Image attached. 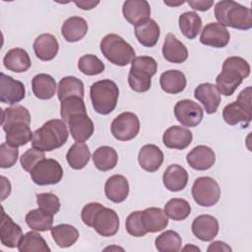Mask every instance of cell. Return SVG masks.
I'll list each match as a JSON object with an SVG mask.
<instances>
[{
  "mask_svg": "<svg viewBox=\"0 0 252 252\" xmlns=\"http://www.w3.org/2000/svg\"><path fill=\"white\" fill-rule=\"evenodd\" d=\"M250 74V65L242 57L231 56L224 60L221 72L216 79V88L220 94L230 96Z\"/></svg>",
  "mask_w": 252,
  "mask_h": 252,
  "instance_id": "obj_1",
  "label": "cell"
},
{
  "mask_svg": "<svg viewBox=\"0 0 252 252\" xmlns=\"http://www.w3.org/2000/svg\"><path fill=\"white\" fill-rule=\"evenodd\" d=\"M68 137L66 123L60 119H51L33 132L32 146L42 152H51L62 147Z\"/></svg>",
  "mask_w": 252,
  "mask_h": 252,
  "instance_id": "obj_2",
  "label": "cell"
},
{
  "mask_svg": "<svg viewBox=\"0 0 252 252\" xmlns=\"http://www.w3.org/2000/svg\"><path fill=\"white\" fill-rule=\"evenodd\" d=\"M215 17L219 24L223 27L242 31L252 28L251 10L234 1H219L215 6Z\"/></svg>",
  "mask_w": 252,
  "mask_h": 252,
  "instance_id": "obj_3",
  "label": "cell"
},
{
  "mask_svg": "<svg viewBox=\"0 0 252 252\" xmlns=\"http://www.w3.org/2000/svg\"><path fill=\"white\" fill-rule=\"evenodd\" d=\"M90 96L94 109L99 114L107 115L116 107L119 90L115 82L100 80L91 86Z\"/></svg>",
  "mask_w": 252,
  "mask_h": 252,
  "instance_id": "obj_4",
  "label": "cell"
},
{
  "mask_svg": "<svg viewBox=\"0 0 252 252\" xmlns=\"http://www.w3.org/2000/svg\"><path fill=\"white\" fill-rule=\"evenodd\" d=\"M158 71V63L151 56L135 57L131 62L128 84L134 92L145 93L151 89L152 77Z\"/></svg>",
  "mask_w": 252,
  "mask_h": 252,
  "instance_id": "obj_5",
  "label": "cell"
},
{
  "mask_svg": "<svg viewBox=\"0 0 252 252\" xmlns=\"http://www.w3.org/2000/svg\"><path fill=\"white\" fill-rule=\"evenodd\" d=\"M102 55L112 64L123 67L135 58L134 48L120 35L115 33L106 34L99 44Z\"/></svg>",
  "mask_w": 252,
  "mask_h": 252,
  "instance_id": "obj_6",
  "label": "cell"
},
{
  "mask_svg": "<svg viewBox=\"0 0 252 252\" xmlns=\"http://www.w3.org/2000/svg\"><path fill=\"white\" fill-rule=\"evenodd\" d=\"M251 87L242 90L237 99L228 103L222 110V118L228 125H236L243 123L247 127L252 118V105H251Z\"/></svg>",
  "mask_w": 252,
  "mask_h": 252,
  "instance_id": "obj_7",
  "label": "cell"
},
{
  "mask_svg": "<svg viewBox=\"0 0 252 252\" xmlns=\"http://www.w3.org/2000/svg\"><path fill=\"white\" fill-rule=\"evenodd\" d=\"M192 197L201 207L216 205L220 198V188L218 182L210 176L197 178L192 186Z\"/></svg>",
  "mask_w": 252,
  "mask_h": 252,
  "instance_id": "obj_8",
  "label": "cell"
},
{
  "mask_svg": "<svg viewBox=\"0 0 252 252\" xmlns=\"http://www.w3.org/2000/svg\"><path fill=\"white\" fill-rule=\"evenodd\" d=\"M63 168L61 164L53 158H43L38 161L31 170L32 180L40 186L53 185L61 181Z\"/></svg>",
  "mask_w": 252,
  "mask_h": 252,
  "instance_id": "obj_9",
  "label": "cell"
},
{
  "mask_svg": "<svg viewBox=\"0 0 252 252\" xmlns=\"http://www.w3.org/2000/svg\"><path fill=\"white\" fill-rule=\"evenodd\" d=\"M111 133L119 141H130L140 131V120L133 112H122L111 122Z\"/></svg>",
  "mask_w": 252,
  "mask_h": 252,
  "instance_id": "obj_10",
  "label": "cell"
},
{
  "mask_svg": "<svg viewBox=\"0 0 252 252\" xmlns=\"http://www.w3.org/2000/svg\"><path fill=\"white\" fill-rule=\"evenodd\" d=\"M174 115L181 125L195 127L201 123L204 110L197 102L191 99H182L174 105Z\"/></svg>",
  "mask_w": 252,
  "mask_h": 252,
  "instance_id": "obj_11",
  "label": "cell"
},
{
  "mask_svg": "<svg viewBox=\"0 0 252 252\" xmlns=\"http://www.w3.org/2000/svg\"><path fill=\"white\" fill-rule=\"evenodd\" d=\"M26 96V89L22 82L1 73L0 77V100L3 103L14 105Z\"/></svg>",
  "mask_w": 252,
  "mask_h": 252,
  "instance_id": "obj_12",
  "label": "cell"
},
{
  "mask_svg": "<svg viewBox=\"0 0 252 252\" xmlns=\"http://www.w3.org/2000/svg\"><path fill=\"white\" fill-rule=\"evenodd\" d=\"M230 33L228 30L219 23L207 24L200 35V42L204 45L222 48L229 42Z\"/></svg>",
  "mask_w": 252,
  "mask_h": 252,
  "instance_id": "obj_13",
  "label": "cell"
},
{
  "mask_svg": "<svg viewBox=\"0 0 252 252\" xmlns=\"http://www.w3.org/2000/svg\"><path fill=\"white\" fill-rule=\"evenodd\" d=\"M119 224L117 213L110 208L103 207L95 216L93 227L101 236L109 237L117 233Z\"/></svg>",
  "mask_w": 252,
  "mask_h": 252,
  "instance_id": "obj_14",
  "label": "cell"
},
{
  "mask_svg": "<svg viewBox=\"0 0 252 252\" xmlns=\"http://www.w3.org/2000/svg\"><path fill=\"white\" fill-rule=\"evenodd\" d=\"M65 123L68 124L70 134L76 142H85L92 137L94 126L87 113L71 116Z\"/></svg>",
  "mask_w": 252,
  "mask_h": 252,
  "instance_id": "obj_15",
  "label": "cell"
},
{
  "mask_svg": "<svg viewBox=\"0 0 252 252\" xmlns=\"http://www.w3.org/2000/svg\"><path fill=\"white\" fill-rule=\"evenodd\" d=\"M122 13L128 23L137 26L150 19L151 7L146 0H127L123 3Z\"/></svg>",
  "mask_w": 252,
  "mask_h": 252,
  "instance_id": "obj_16",
  "label": "cell"
},
{
  "mask_svg": "<svg viewBox=\"0 0 252 252\" xmlns=\"http://www.w3.org/2000/svg\"><path fill=\"white\" fill-rule=\"evenodd\" d=\"M193 234L202 241H212L219 232V221L211 215H201L194 219L192 225Z\"/></svg>",
  "mask_w": 252,
  "mask_h": 252,
  "instance_id": "obj_17",
  "label": "cell"
},
{
  "mask_svg": "<svg viewBox=\"0 0 252 252\" xmlns=\"http://www.w3.org/2000/svg\"><path fill=\"white\" fill-rule=\"evenodd\" d=\"M194 96L203 104L208 114H213L218 110L221 99L216 86L211 83L200 84L194 91Z\"/></svg>",
  "mask_w": 252,
  "mask_h": 252,
  "instance_id": "obj_18",
  "label": "cell"
},
{
  "mask_svg": "<svg viewBox=\"0 0 252 252\" xmlns=\"http://www.w3.org/2000/svg\"><path fill=\"white\" fill-rule=\"evenodd\" d=\"M192 132L181 126H171L162 135V142L168 149L184 150L192 143Z\"/></svg>",
  "mask_w": 252,
  "mask_h": 252,
  "instance_id": "obj_19",
  "label": "cell"
},
{
  "mask_svg": "<svg viewBox=\"0 0 252 252\" xmlns=\"http://www.w3.org/2000/svg\"><path fill=\"white\" fill-rule=\"evenodd\" d=\"M186 160L193 169L207 170L215 164L216 155L210 147L199 145L189 152Z\"/></svg>",
  "mask_w": 252,
  "mask_h": 252,
  "instance_id": "obj_20",
  "label": "cell"
},
{
  "mask_svg": "<svg viewBox=\"0 0 252 252\" xmlns=\"http://www.w3.org/2000/svg\"><path fill=\"white\" fill-rule=\"evenodd\" d=\"M163 58L174 64L183 63L188 58V50L186 46L179 41L173 33H167L164 37L162 45Z\"/></svg>",
  "mask_w": 252,
  "mask_h": 252,
  "instance_id": "obj_21",
  "label": "cell"
},
{
  "mask_svg": "<svg viewBox=\"0 0 252 252\" xmlns=\"http://www.w3.org/2000/svg\"><path fill=\"white\" fill-rule=\"evenodd\" d=\"M138 161L144 170L148 172H155L163 162V153L156 145H145L139 152Z\"/></svg>",
  "mask_w": 252,
  "mask_h": 252,
  "instance_id": "obj_22",
  "label": "cell"
},
{
  "mask_svg": "<svg viewBox=\"0 0 252 252\" xmlns=\"http://www.w3.org/2000/svg\"><path fill=\"white\" fill-rule=\"evenodd\" d=\"M23 236L22 228L19 224L3 211L1 224H0V239L1 243L8 248L18 247L19 242Z\"/></svg>",
  "mask_w": 252,
  "mask_h": 252,
  "instance_id": "obj_23",
  "label": "cell"
},
{
  "mask_svg": "<svg viewBox=\"0 0 252 252\" xmlns=\"http://www.w3.org/2000/svg\"><path fill=\"white\" fill-rule=\"evenodd\" d=\"M104 193L108 200L113 203H121L129 195V183L125 176L115 174L110 176L104 185Z\"/></svg>",
  "mask_w": 252,
  "mask_h": 252,
  "instance_id": "obj_24",
  "label": "cell"
},
{
  "mask_svg": "<svg viewBox=\"0 0 252 252\" xmlns=\"http://www.w3.org/2000/svg\"><path fill=\"white\" fill-rule=\"evenodd\" d=\"M59 43L56 37L50 33H42L33 41V51L36 57L42 61H50L57 55Z\"/></svg>",
  "mask_w": 252,
  "mask_h": 252,
  "instance_id": "obj_25",
  "label": "cell"
},
{
  "mask_svg": "<svg viewBox=\"0 0 252 252\" xmlns=\"http://www.w3.org/2000/svg\"><path fill=\"white\" fill-rule=\"evenodd\" d=\"M164 187L171 192L183 190L188 183V172L179 164H170L162 175Z\"/></svg>",
  "mask_w": 252,
  "mask_h": 252,
  "instance_id": "obj_26",
  "label": "cell"
},
{
  "mask_svg": "<svg viewBox=\"0 0 252 252\" xmlns=\"http://www.w3.org/2000/svg\"><path fill=\"white\" fill-rule=\"evenodd\" d=\"M88 32L87 21L79 16L68 18L61 27V33L66 41L77 42Z\"/></svg>",
  "mask_w": 252,
  "mask_h": 252,
  "instance_id": "obj_27",
  "label": "cell"
},
{
  "mask_svg": "<svg viewBox=\"0 0 252 252\" xmlns=\"http://www.w3.org/2000/svg\"><path fill=\"white\" fill-rule=\"evenodd\" d=\"M3 63L6 69L15 73H23L30 69L32 61L29 53L23 48L10 49L3 58Z\"/></svg>",
  "mask_w": 252,
  "mask_h": 252,
  "instance_id": "obj_28",
  "label": "cell"
},
{
  "mask_svg": "<svg viewBox=\"0 0 252 252\" xmlns=\"http://www.w3.org/2000/svg\"><path fill=\"white\" fill-rule=\"evenodd\" d=\"M142 220L147 232L155 233L161 231L168 224V219L160 208H147L142 211Z\"/></svg>",
  "mask_w": 252,
  "mask_h": 252,
  "instance_id": "obj_29",
  "label": "cell"
},
{
  "mask_svg": "<svg viewBox=\"0 0 252 252\" xmlns=\"http://www.w3.org/2000/svg\"><path fill=\"white\" fill-rule=\"evenodd\" d=\"M135 35L142 45L153 47L159 38L160 29L155 20L149 19L135 26Z\"/></svg>",
  "mask_w": 252,
  "mask_h": 252,
  "instance_id": "obj_30",
  "label": "cell"
},
{
  "mask_svg": "<svg viewBox=\"0 0 252 252\" xmlns=\"http://www.w3.org/2000/svg\"><path fill=\"white\" fill-rule=\"evenodd\" d=\"M56 82L48 74L40 73L35 75L32 80V89L35 97L39 99H50L55 94Z\"/></svg>",
  "mask_w": 252,
  "mask_h": 252,
  "instance_id": "obj_31",
  "label": "cell"
},
{
  "mask_svg": "<svg viewBox=\"0 0 252 252\" xmlns=\"http://www.w3.org/2000/svg\"><path fill=\"white\" fill-rule=\"evenodd\" d=\"M160 88L167 94H176L184 91L186 88V77L178 70H167L159 77Z\"/></svg>",
  "mask_w": 252,
  "mask_h": 252,
  "instance_id": "obj_32",
  "label": "cell"
},
{
  "mask_svg": "<svg viewBox=\"0 0 252 252\" xmlns=\"http://www.w3.org/2000/svg\"><path fill=\"white\" fill-rule=\"evenodd\" d=\"M19 123L28 125L31 123V114L26 107L20 104H14L2 110L1 125L4 131H7L11 126Z\"/></svg>",
  "mask_w": 252,
  "mask_h": 252,
  "instance_id": "obj_33",
  "label": "cell"
},
{
  "mask_svg": "<svg viewBox=\"0 0 252 252\" xmlns=\"http://www.w3.org/2000/svg\"><path fill=\"white\" fill-rule=\"evenodd\" d=\"M50 231L53 240L61 248L72 246L79 238L78 229L68 223H61L52 226Z\"/></svg>",
  "mask_w": 252,
  "mask_h": 252,
  "instance_id": "obj_34",
  "label": "cell"
},
{
  "mask_svg": "<svg viewBox=\"0 0 252 252\" xmlns=\"http://www.w3.org/2000/svg\"><path fill=\"white\" fill-rule=\"evenodd\" d=\"M93 161L98 170L108 171L113 169L117 164L118 155L112 147L101 146L94 152Z\"/></svg>",
  "mask_w": 252,
  "mask_h": 252,
  "instance_id": "obj_35",
  "label": "cell"
},
{
  "mask_svg": "<svg viewBox=\"0 0 252 252\" xmlns=\"http://www.w3.org/2000/svg\"><path fill=\"white\" fill-rule=\"evenodd\" d=\"M91 158L89 147L84 142H76L73 144L66 154L68 164L73 169L84 168Z\"/></svg>",
  "mask_w": 252,
  "mask_h": 252,
  "instance_id": "obj_36",
  "label": "cell"
},
{
  "mask_svg": "<svg viewBox=\"0 0 252 252\" xmlns=\"http://www.w3.org/2000/svg\"><path fill=\"white\" fill-rule=\"evenodd\" d=\"M26 222L32 230L46 231L52 228L53 215L40 208L34 209L26 215Z\"/></svg>",
  "mask_w": 252,
  "mask_h": 252,
  "instance_id": "obj_37",
  "label": "cell"
},
{
  "mask_svg": "<svg viewBox=\"0 0 252 252\" xmlns=\"http://www.w3.org/2000/svg\"><path fill=\"white\" fill-rule=\"evenodd\" d=\"M84 84L83 82L73 76H67L60 80L58 84V99L60 101L70 96H80L84 98Z\"/></svg>",
  "mask_w": 252,
  "mask_h": 252,
  "instance_id": "obj_38",
  "label": "cell"
},
{
  "mask_svg": "<svg viewBox=\"0 0 252 252\" xmlns=\"http://www.w3.org/2000/svg\"><path fill=\"white\" fill-rule=\"evenodd\" d=\"M6 132V143L13 147H21L27 145L32 140L33 133L32 132L30 125L25 123H19L11 126Z\"/></svg>",
  "mask_w": 252,
  "mask_h": 252,
  "instance_id": "obj_39",
  "label": "cell"
},
{
  "mask_svg": "<svg viewBox=\"0 0 252 252\" xmlns=\"http://www.w3.org/2000/svg\"><path fill=\"white\" fill-rule=\"evenodd\" d=\"M178 24L182 34L189 39H194L202 28V20L195 12H185L181 14L178 19Z\"/></svg>",
  "mask_w": 252,
  "mask_h": 252,
  "instance_id": "obj_40",
  "label": "cell"
},
{
  "mask_svg": "<svg viewBox=\"0 0 252 252\" xmlns=\"http://www.w3.org/2000/svg\"><path fill=\"white\" fill-rule=\"evenodd\" d=\"M18 250L20 252H49L50 248L44 238L37 232L29 231L24 234L19 242Z\"/></svg>",
  "mask_w": 252,
  "mask_h": 252,
  "instance_id": "obj_41",
  "label": "cell"
},
{
  "mask_svg": "<svg viewBox=\"0 0 252 252\" xmlns=\"http://www.w3.org/2000/svg\"><path fill=\"white\" fill-rule=\"evenodd\" d=\"M165 215L173 220H183L191 214V206L188 201L180 198H172L164 205Z\"/></svg>",
  "mask_w": 252,
  "mask_h": 252,
  "instance_id": "obj_42",
  "label": "cell"
},
{
  "mask_svg": "<svg viewBox=\"0 0 252 252\" xmlns=\"http://www.w3.org/2000/svg\"><path fill=\"white\" fill-rule=\"evenodd\" d=\"M181 244L182 239L174 230H165L155 240L156 248L159 252H177L181 249Z\"/></svg>",
  "mask_w": 252,
  "mask_h": 252,
  "instance_id": "obj_43",
  "label": "cell"
},
{
  "mask_svg": "<svg viewBox=\"0 0 252 252\" xmlns=\"http://www.w3.org/2000/svg\"><path fill=\"white\" fill-rule=\"evenodd\" d=\"M80 113H87V108L82 97L70 96L61 101L60 115L64 122H66L71 116Z\"/></svg>",
  "mask_w": 252,
  "mask_h": 252,
  "instance_id": "obj_44",
  "label": "cell"
},
{
  "mask_svg": "<svg viewBox=\"0 0 252 252\" xmlns=\"http://www.w3.org/2000/svg\"><path fill=\"white\" fill-rule=\"evenodd\" d=\"M79 70L88 76H95L104 71V63L94 54H86L78 61Z\"/></svg>",
  "mask_w": 252,
  "mask_h": 252,
  "instance_id": "obj_45",
  "label": "cell"
},
{
  "mask_svg": "<svg viewBox=\"0 0 252 252\" xmlns=\"http://www.w3.org/2000/svg\"><path fill=\"white\" fill-rule=\"evenodd\" d=\"M125 227L127 232L135 237L145 236L148 232L144 227L142 220V211H135L131 213L125 221Z\"/></svg>",
  "mask_w": 252,
  "mask_h": 252,
  "instance_id": "obj_46",
  "label": "cell"
},
{
  "mask_svg": "<svg viewBox=\"0 0 252 252\" xmlns=\"http://www.w3.org/2000/svg\"><path fill=\"white\" fill-rule=\"evenodd\" d=\"M36 204L38 208L52 214L56 215L60 210L59 198L53 193H39L36 194Z\"/></svg>",
  "mask_w": 252,
  "mask_h": 252,
  "instance_id": "obj_47",
  "label": "cell"
},
{
  "mask_svg": "<svg viewBox=\"0 0 252 252\" xmlns=\"http://www.w3.org/2000/svg\"><path fill=\"white\" fill-rule=\"evenodd\" d=\"M19 150L8 143H3L0 146V167L10 168L18 160Z\"/></svg>",
  "mask_w": 252,
  "mask_h": 252,
  "instance_id": "obj_48",
  "label": "cell"
},
{
  "mask_svg": "<svg viewBox=\"0 0 252 252\" xmlns=\"http://www.w3.org/2000/svg\"><path fill=\"white\" fill-rule=\"evenodd\" d=\"M43 158H45L44 152L39 151L35 148H31L22 155L20 161L23 169L31 172V170L35 166V164Z\"/></svg>",
  "mask_w": 252,
  "mask_h": 252,
  "instance_id": "obj_49",
  "label": "cell"
},
{
  "mask_svg": "<svg viewBox=\"0 0 252 252\" xmlns=\"http://www.w3.org/2000/svg\"><path fill=\"white\" fill-rule=\"evenodd\" d=\"M102 208H103V206L96 202H92V203L85 205L81 212V218H82L83 222L86 225L93 227L95 216Z\"/></svg>",
  "mask_w": 252,
  "mask_h": 252,
  "instance_id": "obj_50",
  "label": "cell"
},
{
  "mask_svg": "<svg viewBox=\"0 0 252 252\" xmlns=\"http://www.w3.org/2000/svg\"><path fill=\"white\" fill-rule=\"evenodd\" d=\"M189 4V6L197 11H201V12H205L208 11L213 5H214V1L213 0H193V1H188L187 2Z\"/></svg>",
  "mask_w": 252,
  "mask_h": 252,
  "instance_id": "obj_51",
  "label": "cell"
},
{
  "mask_svg": "<svg viewBox=\"0 0 252 252\" xmlns=\"http://www.w3.org/2000/svg\"><path fill=\"white\" fill-rule=\"evenodd\" d=\"M208 252H213V251H226V252H230L231 251V248L225 243V242H222V241H214L212 242L208 249H207Z\"/></svg>",
  "mask_w": 252,
  "mask_h": 252,
  "instance_id": "obj_52",
  "label": "cell"
},
{
  "mask_svg": "<svg viewBox=\"0 0 252 252\" xmlns=\"http://www.w3.org/2000/svg\"><path fill=\"white\" fill-rule=\"evenodd\" d=\"M74 3L83 10H91L99 4L98 1H75Z\"/></svg>",
  "mask_w": 252,
  "mask_h": 252,
  "instance_id": "obj_53",
  "label": "cell"
},
{
  "mask_svg": "<svg viewBox=\"0 0 252 252\" xmlns=\"http://www.w3.org/2000/svg\"><path fill=\"white\" fill-rule=\"evenodd\" d=\"M194 250V251H200V248H198L197 246H193V245H187L183 248V250Z\"/></svg>",
  "mask_w": 252,
  "mask_h": 252,
  "instance_id": "obj_54",
  "label": "cell"
},
{
  "mask_svg": "<svg viewBox=\"0 0 252 252\" xmlns=\"http://www.w3.org/2000/svg\"><path fill=\"white\" fill-rule=\"evenodd\" d=\"M185 3V1H179V2H177V3H171V2H168V1H164V4H166V5H168V6H177V5H181V4H184Z\"/></svg>",
  "mask_w": 252,
  "mask_h": 252,
  "instance_id": "obj_55",
  "label": "cell"
}]
</instances>
